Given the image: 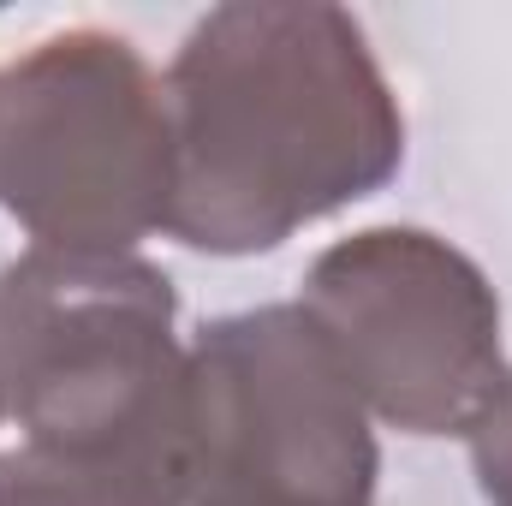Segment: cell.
Returning <instances> with one entry per match:
<instances>
[{"mask_svg":"<svg viewBox=\"0 0 512 506\" xmlns=\"http://www.w3.org/2000/svg\"><path fill=\"white\" fill-rule=\"evenodd\" d=\"M0 423H12V316H6V280H0Z\"/></svg>","mask_w":512,"mask_h":506,"instance_id":"52a82bcc","label":"cell"},{"mask_svg":"<svg viewBox=\"0 0 512 506\" xmlns=\"http://www.w3.org/2000/svg\"><path fill=\"white\" fill-rule=\"evenodd\" d=\"M167 239L256 256L376 197L405 167V114L370 30L328 0H233L167 66Z\"/></svg>","mask_w":512,"mask_h":506,"instance_id":"6da1fadb","label":"cell"},{"mask_svg":"<svg viewBox=\"0 0 512 506\" xmlns=\"http://www.w3.org/2000/svg\"><path fill=\"white\" fill-rule=\"evenodd\" d=\"M185 459V405L114 447H42L0 453V506H167Z\"/></svg>","mask_w":512,"mask_h":506,"instance_id":"5b68a950","label":"cell"},{"mask_svg":"<svg viewBox=\"0 0 512 506\" xmlns=\"http://www.w3.org/2000/svg\"><path fill=\"white\" fill-rule=\"evenodd\" d=\"M465 441H471V465H477L483 501L512 506V376H507V387H501V399L483 411V423H477Z\"/></svg>","mask_w":512,"mask_h":506,"instance_id":"8992f818","label":"cell"},{"mask_svg":"<svg viewBox=\"0 0 512 506\" xmlns=\"http://www.w3.org/2000/svg\"><path fill=\"white\" fill-rule=\"evenodd\" d=\"M298 310L364 411L405 435H471L512 376L489 274L429 227H364L328 245Z\"/></svg>","mask_w":512,"mask_h":506,"instance_id":"277c9868","label":"cell"},{"mask_svg":"<svg viewBox=\"0 0 512 506\" xmlns=\"http://www.w3.org/2000/svg\"><path fill=\"white\" fill-rule=\"evenodd\" d=\"M0 209L30 251L137 256L167 233V78L120 30L78 24L0 66Z\"/></svg>","mask_w":512,"mask_h":506,"instance_id":"7a4b0ae2","label":"cell"},{"mask_svg":"<svg viewBox=\"0 0 512 506\" xmlns=\"http://www.w3.org/2000/svg\"><path fill=\"white\" fill-rule=\"evenodd\" d=\"M364 399L298 304L209 322L185 346V459L167 506H376Z\"/></svg>","mask_w":512,"mask_h":506,"instance_id":"3957f363","label":"cell"}]
</instances>
